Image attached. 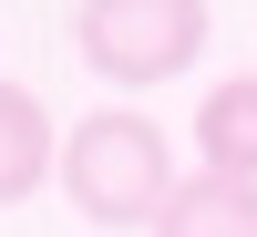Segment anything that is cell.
Returning a JSON list of instances; mask_svg holds the SVG:
<instances>
[{
  "label": "cell",
  "mask_w": 257,
  "mask_h": 237,
  "mask_svg": "<svg viewBox=\"0 0 257 237\" xmlns=\"http://www.w3.org/2000/svg\"><path fill=\"white\" fill-rule=\"evenodd\" d=\"M175 134H165L144 103H103V114L62 124V196L93 227H155L175 196Z\"/></svg>",
  "instance_id": "cell-1"
},
{
  "label": "cell",
  "mask_w": 257,
  "mask_h": 237,
  "mask_svg": "<svg viewBox=\"0 0 257 237\" xmlns=\"http://www.w3.org/2000/svg\"><path fill=\"white\" fill-rule=\"evenodd\" d=\"M72 52L93 62L113 93H155L206 52V0H82Z\"/></svg>",
  "instance_id": "cell-2"
},
{
  "label": "cell",
  "mask_w": 257,
  "mask_h": 237,
  "mask_svg": "<svg viewBox=\"0 0 257 237\" xmlns=\"http://www.w3.org/2000/svg\"><path fill=\"white\" fill-rule=\"evenodd\" d=\"M196 165H206V176L257 186V72L206 83V103H196Z\"/></svg>",
  "instance_id": "cell-3"
},
{
  "label": "cell",
  "mask_w": 257,
  "mask_h": 237,
  "mask_svg": "<svg viewBox=\"0 0 257 237\" xmlns=\"http://www.w3.org/2000/svg\"><path fill=\"white\" fill-rule=\"evenodd\" d=\"M52 165H62V144H52V114H41V93L0 83V206L41 196V186H52Z\"/></svg>",
  "instance_id": "cell-4"
},
{
  "label": "cell",
  "mask_w": 257,
  "mask_h": 237,
  "mask_svg": "<svg viewBox=\"0 0 257 237\" xmlns=\"http://www.w3.org/2000/svg\"><path fill=\"white\" fill-rule=\"evenodd\" d=\"M155 237H257V186H237V176H206V165H196V176L165 196Z\"/></svg>",
  "instance_id": "cell-5"
}]
</instances>
